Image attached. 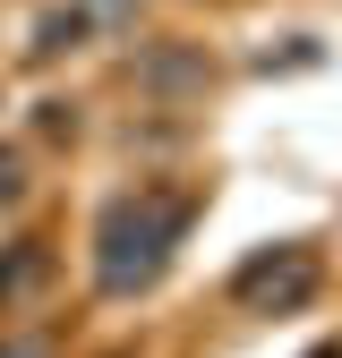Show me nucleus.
I'll return each instance as SVG.
<instances>
[{"label": "nucleus", "mask_w": 342, "mask_h": 358, "mask_svg": "<svg viewBox=\"0 0 342 358\" xmlns=\"http://www.w3.org/2000/svg\"><path fill=\"white\" fill-rule=\"evenodd\" d=\"M26 196V171H18V154H0V205H18Z\"/></svg>", "instance_id": "obj_6"}, {"label": "nucleus", "mask_w": 342, "mask_h": 358, "mask_svg": "<svg viewBox=\"0 0 342 358\" xmlns=\"http://www.w3.org/2000/svg\"><path fill=\"white\" fill-rule=\"evenodd\" d=\"M308 358H342V341H325V350H308Z\"/></svg>", "instance_id": "obj_8"}, {"label": "nucleus", "mask_w": 342, "mask_h": 358, "mask_svg": "<svg viewBox=\"0 0 342 358\" xmlns=\"http://www.w3.org/2000/svg\"><path fill=\"white\" fill-rule=\"evenodd\" d=\"M146 77H154V85H205V60H189V52H163V60H146Z\"/></svg>", "instance_id": "obj_5"}, {"label": "nucleus", "mask_w": 342, "mask_h": 358, "mask_svg": "<svg viewBox=\"0 0 342 358\" xmlns=\"http://www.w3.org/2000/svg\"><path fill=\"white\" fill-rule=\"evenodd\" d=\"M86 26H95V17H86V9H52V17H43V26H34V60H52V52H69V43H77Z\"/></svg>", "instance_id": "obj_3"}, {"label": "nucleus", "mask_w": 342, "mask_h": 358, "mask_svg": "<svg viewBox=\"0 0 342 358\" xmlns=\"http://www.w3.org/2000/svg\"><path fill=\"white\" fill-rule=\"evenodd\" d=\"M43 273H52V256H43V248H34V239H26V248H18V256H9V264H0V299H18V290H34V282H43Z\"/></svg>", "instance_id": "obj_4"}, {"label": "nucleus", "mask_w": 342, "mask_h": 358, "mask_svg": "<svg viewBox=\"0 0 342 358\" xmlns=\"http://www.w3.org/2000/svg\"><path fill=\"white\" fill-rule=\"evenodd\" d=\"M0 358H43V341H9V350H0Z\"/></svg>", "instance_id": "obj_7"}, {"label": "nucleus", "mask_w": 342, "mask_h": 358, "mask_svg": "<svg viewBox=\"0 0 342 358\" xmlns=\"http://www.w3.org/2000/svg\"><path fill=\"white\" fill-rule=\"evenodd\" d=\"M248 307H299L317 290V256L308 248H274V256H256V264H240V282H231Z\"/></svg>", "instance_id": "obj_2"}, {"label": "nucleus", "mask_w": 342, "mask_h": 358, "mask_svg": "<svg viewBox=\"0 0 342 358\" xmlns=\"http://www.w3.org/2000/svg\"><path fill=\"white\" fill-rule=\"evenodd\" d=\"M197 222V196H120L111 213H103V239H95V282L111 290V299H128V290H146L163 264H171V248H180V231Z\"/></svg>", "instance_id": "obj_1"}]
</instances>
